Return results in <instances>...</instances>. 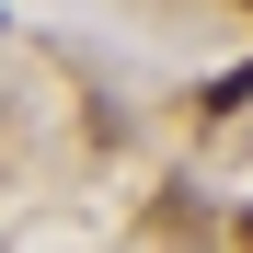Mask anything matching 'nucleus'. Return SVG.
<instances>
[{
  "label": "nucleus",
  "mask_w": 253,
  "mask_h": 253,
  "mask_svg": "<svg viewBox=\"0 0 253 253\" xmlns=\"http://www.w3.org/2000/svg\"><path fill=\"white\" fill-rule=\"evenodd\" d=\"M242 104H253V58H242V69H219V81H207V115H242Z\"/></svg>",
  "instance_id": "nucleus-1"
},
{
  "label": "nucleus",
  "mask_w": 253,
  "mask_h": 253,
  "mask_svg": "<svg viewBox=\"0 0 253 253\" xmlns=\"http://www.w3.org/2000/svg\"><path fill=\"white\" fill-rule=\"evenodd\" d=\"M242 242H253V219H242Z\"/></svg>",
  "instance_id": "nucleus-2"
}]
</instances>
